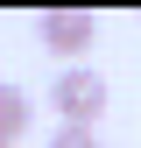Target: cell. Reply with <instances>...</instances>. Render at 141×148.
Returning a JSON list of instances; mask_svg holds the SVG:
<instances>
[{
	"label": "cell",
	"mask_w": 141,
	"mask_h": 148,
	"mask_svg": "<svg viewBox=\"0 0 141 148\" xmlns=\"http://www.w3.org/2000/svg\"><path fill=\"white\" fill-rule=\"evenodd\" d=\"M0 148H7V141H0Z\"/></svg>",
	"instance_id": "5b68a950"
},
{
	"label": "cell",
	"mask_w": 141,
	"mask_h": 148,
	"mask_svg": "<svg viewBox=\"0 0 141 148\" xmlns=\"http://www.w3.org/2000/svg\"><path fill=\"white\" fill-rule=\"evenodd\" d=\"M106 99H113V92H106V78L92 64H64L57 78H49V106L64 113V127H92L106 113Z\"/></svg>",
	"instance_id": "6da1fadb"
},
{
	"label": "cell",
	"mask_w": 141,
	"mask_h": 148,
	"mask_svg": "<svg viewBox=\"0 0 141 148\" xmlns=\"http://www.w3.org/2000/svg\"><path fill=\"white\" fill-rule=\"evenodd\" d=\"M42 42H49V57H85L92 49V14L85 7H49L42 14Z\"/></svg>",
	"instance_id": "7a4b0ae2"
},
{
	"label": "cell",
	"mask_w": 141,
	"mask_h": 148,
	"mask_svg": "<svg viewBox=\"0 0 141 148\" xmlns=\"http://www.w3.org/2000/svg\"><path fill=\"white\" fill-rule=\"evenodd\" d=\"M49 148H99V134H92V127H57Z\"/></svg>",
	"instance_id": "277c9868"
},
{
	"label": "cell",
	"mask_w": 141,
	"mask_h": 148,
	"mask_svg": "<svg viewBox=\"0 0 141 148\" xmlns=\"http://www.w3.org/2000/svg\"><path fill=\"white\" fill-rule=\"evenodd\" d=\"M28 127H35V99H28L21 85H7V78H0V141L14 148V141L28 134Z\"/></svg>",
	"instance_id": "3957f363"
}]
</instances>
